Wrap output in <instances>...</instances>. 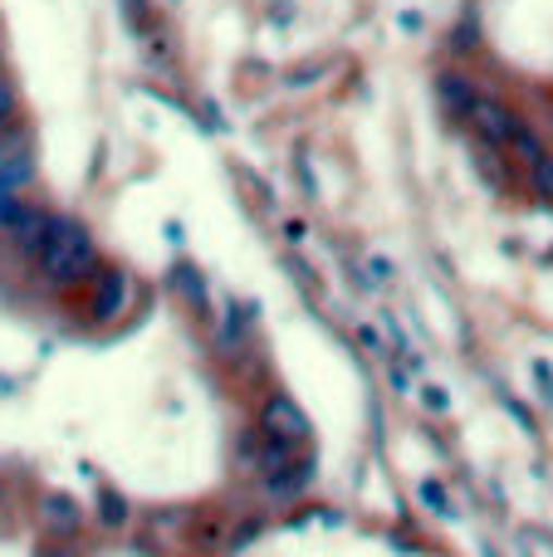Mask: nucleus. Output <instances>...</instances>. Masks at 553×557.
Wrapping results in <instances>:
<instances>
[{
    "instance_id": "obj_6",
    "label": "nucleus",
    "mask_w": 553,
    "mask_h": 557,
    "mask_svg": "<svg viewBox=\"0 0 553 557\" xmlns=\"http://www.w3.org/2000/svg\"><path fill=\"white\" fill-rule=\"evenodd\" d=\"M309 480H314V460H294L290 470L270 474V480H265V484H270V494H299Z\"/></svg>"
},
{
    "instance_id": "obj_1",
    "label": "nucleus",
    "mask_w": 553,
    "mask_h": 557,
    "mask_svg": "<svg viewBox=\"0 0 553 557\" xmlns=\"http://www.w3.org/2000/svg\"><path fill=\"white\" fill-rule=\"evenodd\" d=\"M35 264H39V274H45L49 288H78L84 278L98 274L94 235H88L78 221H69V215H54L45 245L35 250Z\"/></svg>"
},
{
    "instance_id": "obj_2",
    "label": "nucleus",
    "mask_w": 553,
    "mask_h": 557,
    "mask_svg": "<svg viewBox=\"0 0 553 557\" xmlns=\"http://www.w3.org/2000/svg\"><path fill=\"white\" fill-rule=\"evenodd\" d=\"M466 123L476 127V137H480L486 147H509V143H515V133L525 127V117L509 113V108L495 103V98L476 94V103L466 108Z\"/></svg>"
},
{
    "instance_id": "obj_10",
    "label": "nucleus",
    "mask_w": 553,
    "mask_h": 557,
    "mask_svg": "<svg viewBox=\"0 0 553 557\" xmlns=\"http://www.w3.org/2000/svg\"><path fill=\"white\" fill-rule=\"evenodd\" d=\"M421 499H427V509H437L441 519H456V509H451V499H446L441 484H421Z\"/></svg>"
},
{
    "instance_id": "obj_9",
    "label": "nucleus",
    "mask_w": 553,
    "mask_h": 557,
    "mask_svg": "<svg viewBox=\"0 0 553 557\" xmlns=\"http://www.w3.org/2000/svg\"><path fill=\"white\" fill-rule=\"evenodd\" d=\"M529 186H534L539 201H549V206H553V157H549V152L539 157L534 166H529Z\"/></svg>"
},
{
    "instance_id": "obj_5",
    "label": "nucleus",
    "mask_w": 553,
    "mask_h": 557,
    "mask_svg": "<svg viewBox=\"0 0 553 557\" xmlns=\"http://www.w3.org/2000/svg\"><path fill=\"white\" fill-rule=\"evenodd\" d=\"M49 221H54L49 211H39V206H25V201H20V206H15V215H10V221L0 225V231L10 235V245H15V250L35 255L39 245H45V235H49Z\"/></svg>"
},
{
    "instance_id": "obj_8",
    "label": "nucleus",
    "mask_w": 553,
    "mask_h": 557,
    "mask_svg": "<svg viewBox=\"0 0 553 557\" xmlns=\"http://www.w3.org/2000/svg\"><path fill=\"white\" fill-rule=\"evenodd\" d=\"M509 157H519V162H525V166H534L539 157H544V143H539V137H534V127H529V123L515 133V143H509Z\"/></svg>"
},
{
    "instance_id": "obj_7",
    "label": "nucleus",
    "mask_w": 553,
    "mask_h": 557,
    "mask_svg": "<svg viewBox=\"0 0 553 557\" xmlns=\"http://www.w3.org/2000/svg\"><path fill=\"white\" fill-rule=\"evenodd\" d=\"M441 98H446V103H451V113H460V117H466V108L476 103V88H470L460 74H446V78H441Z\"/></svg>"
},
{
    "instance_id": "obj_11",
    "label": "nucleus",
    "mask_w": 553,
    "mask_h": 557,
    "mask_svg": "<svg viewBox=\"0 0 553 557\" xmlns=\"http://www.w3.org/2000/svg\"><path fill=\"white\" fill-rule=\"evenodd\" d=\"M0 117H10V88L0 84Z\"/></svg>"
},
{
    "instance_id": "obj_3",
    "label": "nucleus",
    "mask_w": 553,
    "mask_h": 557,
    "mask_svg": "<svg viewBox=\"0 0 553 557\" xmlns=\"http://www.w3.org/2000/svg\"><path fill=\"white\" fill-rule=\"evenodd\" d=\"M127 304H133V278L123 270H98L94 288H88V318L94 323H113V318H123Z\"/></svg>"
},
{
    "instance_id": "obj_4",
    "label": "nucleus",
    "mask_w": 553,
    "mask_h": 557,
    "mask_svg": "<svg viewBox=\"0 0 553 557\" xmlns=\"http://www.w3.org/2000/svg\"><path fill=\"white\" fill-rule=\"evenodd\" d=\"M260 431L270 435V441H280V445H290L294 450V445L309 441V416H304L290 396H270L265 411H260Z\"/></svg>"
}]
</instances>
